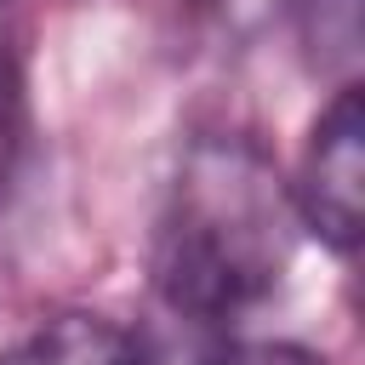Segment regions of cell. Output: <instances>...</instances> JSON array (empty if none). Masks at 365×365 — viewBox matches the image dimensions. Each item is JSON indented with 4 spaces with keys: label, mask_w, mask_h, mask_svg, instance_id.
<instances>
[{
    "label": "cell",
    "mask_w": 365,
    "mask_h": 365,
    "mask_svg": "<svg viewBox=\"0 0 365 365\" xmlns=\"http://www.w3.org/2000/svg\"><path fill=\"white\" fill-rule=\"evenodd\" d=\"M0 365H143V354L103 314H51L23 342H11Z\"/></svg>",
    "instance_id": "3"
},
{
    "label": "cell",
    "mask_w": 365,
    "mask_h": 365,
    "mask_svg": "<svg viewBox=\"0 0 365 365\" xmlns=\"http://www.w3.org/2000/svg\"><path fill=\"white\" fill-rule=\"evenodd\" d=\"M11 108H17V86H11V68H6V57H0V154H6V131H11Z\"/></svg>",
    "instance_id": "5"
},
{
    "label": "cell",
    "mask_w": 365,
    "mask_h": 365,
    "mask_svg": "<svg viewBox=\"0 0 365 365\" xmlns=\"http://www.w3.org/2000/svg\"><path fill=\"white\" fill-rule=\"evenodd\" d=\"M297 228L291 188L251 137H200L154 222V291L200 325L234 319L285 279Z\"/></svg>",
    "instance_id": "1"
},
{
    "label": "cell",
    "mask_w": 365,
    "mask_h": 365,
    "mask_svg": "<svg viewBox=\"0 0 365 365\" xmlns=\"http://www.w3.org/2000/svg\"><path fill=\"white\" fill-rule=\"evenodd\" d=\"M217 365H325V359H314L308 348H291V342H251V348L222 354Z\"/></svg>",
    "instance_id": "4"
},
{
    "label": "cell",
    "mask_w": 365,
    "mask_h": 365,
    "mask_svg": "<svg viewBox=\"0 0 365 365\" xmlns=\"http://www.w3.org/2000/svg\"><path fill=\"white\" fill-rule=\"evenodd\" d=\"M291 205L308 234H319L331 251L354 257L359 222H365V103H359V86H342L325 103V114L314 120L297 182H291Z\"/></svg>",
    "instance_id": "2"
}]
</instances>
